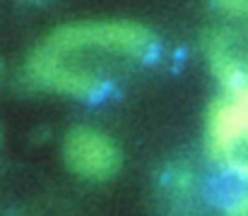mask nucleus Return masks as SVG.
Wrapping results in <instances>:
<instances>
[{"label": "nucleus", "mask_w": 248, "mask_h": 216, "mask_svg": "<svg viewBox=\"0 0 248 216\" xmlns=\"http://www.w3.org/2000/svg\"><path fill=\"white\" fill-rule=\"evenodd\" d=\"M152 34L133 22H84L48 34L29 60V77L44 89L96 96L152 53Z\"/></svg>", "instance_id": "1"}, {"label": "nucleus", "mask_w": 248, "mask_h": 216, "mask_svg": "<svg viewBox=\"0 0 248 216\" xmlns=\"http://www.w3.org/2000/svg\"><path fill=\"white\" fill-rule=\"evenodd\" d=\"M224 96L207 120V142L215 161L248 185V51L219 74Z\"/></svg>", "instance_id": "2"}, {"label": "nucleus", "mask_w": 248, "mask_h": 216, "mask_svg": "<svg viewBox=\"0 0 248 216\" xmlns=\"http://www.w3.org/2000/svg\"><path fill=\"white\" fill-rule=\"evenodd\" d=\"M65 163L87 180H106L118 171L121 154L116 144L94 128H75L65 137Z\"/></svg>", "instance_id": "3"}, {"label": "nucleus", "mask_w": 248, "mask_h": 216, "mask_svg": "<svg viewBox=\"0 0 248 216\" xmlns=\"http://www.w3.org/2000/svg\"><path fill=\"white\" fill-rule=\"evenodd\" d=\"M224 12L239 17V19H246L248 22V0H215Z\"/></svg>", "instance_id": "4"}, {"label": "nucleus", "mask_w": 248, "mask_h": 216, "mask_svg": "<svg viewBox=\"0 0 248 216\" xmlns=\"http://www.w3.org/2000/svg\"><path fill=\"white\" fill-rule=\"evenodd\" d=\"M229 212L232 214H244L248 216V187L241 192V195H236L234 200H232V207H229Z\"/></svg>", "instance_id": "5"}]
</instances>
